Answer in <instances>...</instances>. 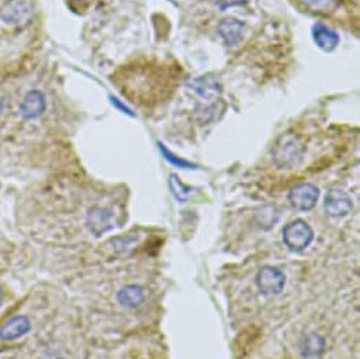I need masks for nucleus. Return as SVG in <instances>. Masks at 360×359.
Wrapping results in <instances>:
<instances>
[{
  "label": "nucleus",
  "mask_w": 360,
  "mask_h": 359,
  "mask_svg": "<svg viewBox=\"0 0 360 359\" xmlns=\"http://www.w3.org/2000/svg\"><path fill=\"white\" fill-rule=\"evenodd\" d=\"M175 75L169 67L160 64H136L126 67L122 75L116 80L123 95L140 105H151L161 102L174 88Z\"/></svg>",
  "instance_id": "1"
},
{
  "label": "nucleus",
  "mask_w": 360,
  "mask_h": 359,
  "mask_svg": "<svg viewBox=\"0 0 360 359\" xmlns=\"http://www.w3.org/2000/svg\"><path fill=\"white\" fill-rule=\"evenodd\" d=\"M304 153L305 146L300 137L295 134H284L277 140L273 149V158L280 168H294L302 161Z\"/></svg>",
  "instance_id": "2"
},
{
  "label": "nucleus",
  "mask_w": 360,
  "mask_h": 359,
  "mask_svg": "<svg viewBox=\"0 0 360 359\" xmlns=\"http://www.w3.org/2000/svg\"><path fill=\"white\" fill-rule=\"evenodd\" d=\"M34 0H9L0 11V20L11 27H23L34 16Z\"/></svg>",
  "instance_id": "3"
},
{
  "label": "nucleus",
  "mask_w": 360,
  "mask_h": 359,
  "mask_svg": "<svg viewBox=\"0 0 360 359\" xmlns=\"http://www.w3.org/2000/svg\"><path fill=\"white\" fill-rule=\"evenodd\" d=\"M283 241H284V245L291 252L300 253L305 251L314 241V231L305 221L295 220L284 227Z\"/></svg>",
  "instance_id": "4"
},
{
  "label": "nucleus",
  "mask_w": 360,
  "mask_h": 359,
  "mask_svg": "<svg viewBox=\"0 0 360 359\" xmlns=\"http://www.w3.org/2000/svg\"><path fill=\"white\" fill-rule=\"evenodd\" d=\"M323 210L332 218H343L352 213L353 201L346 191L332 189L325 196Z\"/></svg>",
  "instance_id": "5"
},
{
  "label": "nucleus",
  "mask_w": 360,
  "mask_h": 359,
  "mask_svg": "<svg viewBox=\"0 0 360 359\" xmlns=\"http://www.w3.org/2000/svg\"><path fill=\"white\" fill-rule=\"evenodd\" d=\"M319 199V190L311 183H301L291 189L288 200L298 211H311Z\"/></svg>",
  "instance_id": "6"
},
{
  "label": "nucleus",
  "mask_w": 360,
  "mask_h": 359,
  "mask_svg": "<svg viewBox=\"0 0 360 359\" xmlns=\"http://www.w3.org/2000/svg\"><path fill=\"white\" fill-rule=\"evenodd\" d=\"M256 283L263 294L273 296L283 291L285 284V276L281 270L273 266H264L259 270L256 276Z\"/></svg>",
  "instance_id": "7"
},
{
  "label": "nucleus",
  "mask_w": 360,
  "mask_h": 359,
  "mask_svg": "<svg viewBox=\"0 0 360 359\" xmlns=\"http://www.w3.org/2000/svg\"><path fill=\"white\" fill-rule=\"evenodd\" d=\"M86 225H88L89 231L96 238H99L101 235L109 232L115 227L113 225V215L106 208L95 207L89 211V214L86 217Z\"/></svg>",
  "instance_id": "8"
},
{
  "label": "nucleus",
  "mask_w": 360,
  "mask_h": 359,
  "mask_svg": "<svg viewBox=\"0 0 360 359\" xmlns=\"http://www.w3.org/2000/svg\"><path fill=\"white\" fill-rule=\"evenodd\" d=\"M30 329H32L30 320L25 315H18L6 321L4 327L0 328V338L5 341H13L29 334Z\"/></svg>",
  "instance_id": "9"
},
{
  "label": "nucleus",
  "mask_w": 360,
  "mask_h": 359,
  "mask_svg": "<svg viewBox=\"0 0 360 359\" xmlns=\"http://www.w3.org/2000/svg\"><path fill=\"white\" fill-rule=\"evenodd\" d=\"M218 32L228 46H238L243 39L245 25L235 18H226L219 23Z\"/></svg>",
  "instance_id": "10"
},
{
  "label": "nucleus",
  "mask_w": 360,
  "mask_h": 359,
  "mask_svg": "<svg viewBox=\"0 0 360 359\" xmlns=\"http://www.w3.org/2000/svg\"><path fill=\"white\" fill-rule=\"evenodd\" d=\"M188 88L193 89L198 96L207 101H214L221 95V85L215 78L202 77L194 80L188 84Z\"/></svg>",
  "instance_id": "11"
},
{
  "label": "nucleus",
  "mask_w": 360,
  "mask_h": 359,
  "mask_svg": "<svg viewBox=\"0 0 360 359\" xmlns=\"http://www.w3.org/2000/svg\"><path fill=\"white\" fill-rule=\"evenodd\" d=\"M46 109V99L44 95L39 91H32L26 95L20 105L22 116L26 119H36L39 118Z\"/></svg>",
  "instance_id": "12"
},
{
  "label": "nucleus",
  "mask_w": 360,
  "mask_h": 359,
  "mask_svg": "<svg viewBox=\"0 0 360 359\" xmlns=\"http://www.w3.org/2000/svg\"><path fill=\"white\" fill-rule=\"evenodd\" d=\"M312 37L316 46L326 53L333 51L339 44V36L333 30H330L329 27L321 23L312 27Z\"/></svg>",
  "instance_id": "13"
},
{
  "label": "nucleus",
  "mask_w": 360,
  "mask_h": 359,
  "mask_svg": "<svg viewBox=\"0 0 360 359\" xmlns=\"http://www.w3.org/2000/svg\"><path fill=\"white\" fill-rule=\"evenodd\" d=\"M146 298V291L139 284H127L122 287L117 293L119 303L126 308H136L139 307Z\"/></svg>",
  "instance_id": "14"
},
{
  "label": "nucleus",
  "mask_w": 360,
  "mask_h": 359,
  "mask_svg": "<svg viewBox=\"0 0 360 359\" xmlns=\"http://www.w3.org/2000/svg\"><path fill=\"white\" fill-rule=\"evenodd\" d=\"M300 351H301V355L307 359L318 358L325 351V339L319 334L311 332L301 339Z\"/></svg>",
  "instance_id": "15"
},
{
  "label": "nucleus",
  "mask_w": 360,
  "mask_h": 359,
  "mask_svg": "<svg viewBox=\"0 0 360 359\" xmlns=\"http://www.w3.org/2000/svg\"><path fill=\"white\" fill-rule=\"evenodd\" d=\"M278 211L276 207H264L259 214H256L257 222L263 229H270L271 227L276 225L278 221Z\"/></svg>",
  "instance_id": "16"
},
{
  "label": "nucleus",
  "mask_w": 360,
  "mask_h": 359,
  "mask_svg": "<svg viewBox=\"0 0 360 359\" xmlns=\"http://www.w3.org/2000/svg\"><path fill=\"white\" fill-rule=\"evenodd\" d=\"M169 187H171L172 194L176 197V200H179L181 203H184L188 199V196L191 194V191H193V189L186 186L181 182V180L178 178L176 174H171V177H169Z\"/></svg>",
  "instance_id": "17"
},
{
  "label": "nucleus",
  "mask_w": 360,
  "mask_h": 359,
  "mask_svg": "<svg viewBox=\"0 0 360 359\" xmlns=\"http://www.w3.org/2000/svg\"><path fill=\"white\" fill-rule=\"evenodd\" d=\"M307 8L314 12H330L335 8V0H302Z\"/></svg>",
  "instance_id": "18"
},
{
  "label": "nucleus",
  "mask_w": 360,
  "mask_h": 359,
  "mask_svg": "<svg viewBox=\"0 0 360 359\" xmlns=\"http://www.w3.org/2000/svg\"><path fill=\"white\" fill-rule=\"evenodd\" d=\"M158 147H160V150H161L162 156L165 157V160H167V161H169L171 164H174V165H176V167H183V168H195V165H194V164H191L190 161L183 160V158H179V157H176L175 154L169 153V151L165 149V146H164V144L158 143Z\"/></svg>",
  "instance_id": "19"
},
{
  "label": "nucleus",
  "mask_w": 360,
  "mask_h": 359,
  "mask_svg": "<svg viewBox=\"0 0 360 359\" xmlns=\"http://www.w3.org/2000/svg\"><path fill=\"white\" fill-rule=\"evenodd\" d=\"M112 102H113V105H116L119 109H122L124 113H129V115H131V116H133V113L130 112V109H127L124 105H122L117 99H113V98H112Z\"/></svg>",
  "instance_id": "20"
},
{
  "label": "nucleus",
  "mask_w": 360,
  "mask_h": 359,
  "mask_svg": "<svg viewBox=\"0 0 360 359\" xmlns=\"http://www.w3.org/2000/svg\"><path fill=\"white\" fill-rule=\"evenodd\" d=\"M2 300H4V293H2V289H0V304H2Z\"/></svg>",
  "instance_id": "21"
}]
</instances>
